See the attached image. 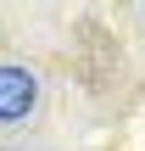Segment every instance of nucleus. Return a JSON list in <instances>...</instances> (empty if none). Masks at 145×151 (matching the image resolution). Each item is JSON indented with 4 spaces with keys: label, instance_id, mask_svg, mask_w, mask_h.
I'll list each match as a JSON object with an SVG mask.
<instances>
[{
    "label": "nucleus",
    "instance_id": "f03ea898",
    "mask_svg": "<svg viewBox=\"0 0 145 151\" xmlns=\"http://www.w3.org/2000/svg\"><path fill=\"white\" fill-rule=\"evenodd\" d=\"M0 151H11V146H0Z\"/></svg>",
    "mask_w": 145,
    "mask_h": 151
},
{
    "label": "nucleus",
    "instance_id": "f257e3e1",
    "mask_svg": "<svg viewBox=\"0 0 145 151\" xmlns=\"http://www.w3.org/2000/svg\"><path fill=\"white\" fill-rule=\"evenodd\" d=\"M39 106V78L28 67H0V123H22Z\"/></svg>",
    "mask_w": 145,
    "mask_h": 151
}]
</instances>
